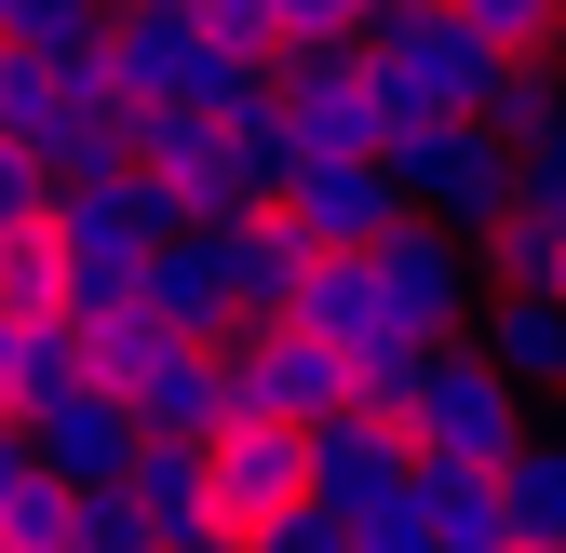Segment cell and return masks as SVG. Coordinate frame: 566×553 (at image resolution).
Returning a JSON list of instances; mask_svg holds the SVG:
<instances>
[{
  "label": "cell",
  "mask_w": 566,
  "mask_h": 553,
  "mask_svg": "<svg viewBox=\"0 0 566 553\" xmlns=\"http://www.w3.org/2000/svg\"><path fill=\"white\" fill-rule=\"evenodd\" d=\"M405 446L418 459H472V472H500L513 446H526V392L472 352V337H432V365H418V392H405Z\"/></svg>",
  "instance_id": "cell-1"
},
{
  "label": "cell",
  "mask_w": 566,
  "mask_h": 553,
  "mask_svg": "<svg viewBox=\"0 0 566 553\" xmlns=\"http://www.w3.org/2000/svg\"><path fill=\"white\" fill-rule=\"evenodd\" d=\"M270 122H283V149H297V163H378V122H391V95H378L365 41L270 54Z\"/></svg>",
  "instance_id": "cell-2"
},
{
  "label": "cell",
  "mask_w": 566,
  "mask_h": 553,
  "mask_svg": "<svg viewBox=\"0 0 566 553\" xmlns=\"http://www.w3.org/2000/svg\"><path fill=\"white\" fill-rule=\"evenodd\" d=\"M365 67H378L391 108H459V122H472V95H485L500 54H485L446 0H378V14H365Z\"/></svg>",
  "instance_id": "cell-3"
},
{
  "label": "cell",
  "mask_w": 566,
  "mask_h": 553,
  "mask_svg": "<svg viewBox=\"0 0 566 553\" xmlns=\"http://www.w3.org/2000/svg\"><path fill=\"white\" fill-rule=\"evenodd\" d=\"M365 270H378V311L405 324V337H459L472 324V298H485V270H472V230H446V217H405L365 243Z\"/></svg>",
  "instance_id": "cell-4"
},
{
  "label": "cell",
  "mask_w": 566,
  "mask_h": 553,
  "mask_svg": "<svg viewBox=\"0 0 566 553\" xmlns=\"http://www.w3.org/2000/svg\"><path fill=\"white\" fill-rule=\"evenodd\" d=\"M405 472H418V446H405V419H378V405H337V419L297 432V500H324L337 526H350V513H378Z\"/></svg>",
  "instance_id": "cell-5"
},
{
  "label": "cell",
  "mask_w": 566,
  "mask_h": 553,
  "mask_svg": "<svg viewBox=\"0 0 566 553\" xmlns=\"http://www.w3.org/2000/svg\"><path fill=\"white\" fill-rule=\"evenodd\" d=\"M28 459L54 472V487H122V459H135V405L108 392V378H67V392H41L28 405Z\"/></svg>",
  "instance_id": "cell-6"
},
{
  "label": "cell",
  "mask_w": 566,
  "mask_h": 553,
  "mask_svg": "<svg viewBox=\"0 0 566 553\" xmlns=\"http://www.w3.org/2000/svg\"><path fill=\"white\" fill-rule=\"evenodd\" d=\"M122 500H135V526H149V553H230L217 487H202V446H176V432H135Z\"/></svg>",
  "instance_id": "cell-7"
},
{
  "label": "cell",
  "mask_w": 566,
  "mask_h": 553,
  "mask_svg": "<svg viewBox=\"0 0 566 553\" xmlns=\"http://www.w3.org/2000/svg\"><path fill=\"white\" fill-rule=\"evenodd\" d=\"M202 487H217V526H270L297 500V419H217L202 432Z\"/></svg>",
  "instance_id": "cell-8"
},
{
  "label": "cell",
  "mask_w": 566,
  "mask_h": 553,
  "mask_svg": "<svg viewBox=\"0 0 566 553\" xmlns=\"http://www.w3.org/2000/svg\"><path fill=\"white\" fill-rule=\"evenodd\" d=\"M459 337H472V352L500 365L526 405H553V392H566V298H539V284H500V298H472V324H459Z\"/></svg>",
  "instance_id": "cell-9"
},
{
  "label": "cell",
  "mask_w": 566,
  "mask_h": 553,
  "mask_svg": "<svg viewBox=\"0 0 566 553\" xmlns=\"http://www.w3.org/2000/svg\"><path fill=\"white\" fill-rule=\"evenodd\" d=\"M28 149L54 176H108L135 149V95H108V67H54V108L28 122Z\"/></svg>",
  "instance_id": "cell-10"
},
{
  "label": "cell",
  "mask_w": 566,
  "mask_h": 553,
  "mask_svg": "<svg viewBox=\"0 0 566 553\" xmlns=\"http://www.w3.org/2000/svg\"><path fill=\"white\" fill-rule=\"evenodd\" d=\"M135 311H149V324H176V337H217V324H230V270H217V217H189V230H163L149 257H135Z\"/></svg>",
  "instance_id": "cell-11"
},
{
  "label": "cell",
  "mask_w": 566,
  "mask_h": 553,
  "mask_svg": "<svg viewBox=\"0 0 566 553\" xmlns=\"http://www.w3.org/2000/svg\"><path fill=\"white\" fill-rule=\"evenodd\" d=\"M189 54H202V28H189V0H122L108 14V95H135V108H163V95H189Z\"/></svg>",
  "instance_id": "cell-12"
},
{
  "label": "cell",
  "mask_w": 566,
  "mask_h": 553,
  "mask_svg": "<svg viewBox=\"0 0 566 553\" xmlns=\"http://www.w3.org/2000/svg\"><path fill=\"white\" fill-rule=\"evenodd\" d=\"M270 202H283V217H297L311 243H378V230L405 217V189H391V163H297V176H283Z\"/></svg>",
  "instance_id": "cell-13"
},
{
  "label": "cell",
  "mask_w": 566,
  "mask_h": 553,
  "mask_svg": "<svg viewBox=\"0 0 566 553\" xmlns=\"http://www.w3.org/2000/svg\"><path fill=\"white\" fill-rule=\"evenodd\" d=\"M135 432H176V446H202V432H217L230 419V378H217V337H163V352L149 365H135Z\"/></svg>",
  "instance_id": "cell-14"
},
{
  "label": "cell",
  "mask_w": 566,
  "mask_h": 553,
  "mask_svg": "<svg viewBox=\"0 0 566 553\" xmlns=\"http://www.w3.org/2000/svg\"><path fill=\"white\" fill-rule=\"evenodd\" d=\"M217 270H230V311H283L311 270V230L283 202H243V217H217Z\"/></svg>",
  "instance_id": "cell-15"
},
{
  "label": "cell",
  "mask_w": 566,
  "mask_h": 553,
  "mask_svg": "<svg viewBox=\"0 0 566 553\" xmlns=\"http://www.w3.org/2000/svg\"><path fill=\"white\" fill-rule=\"evenodd\" d=\"M405 500H418V526H432V553H500V540H513L500 472H472V459H418Z\"/></svg>",
  "instance_id": "cell-16"
},
{
  "label": "cell",
  "mask_w": 566,
  "mask_h": 553,
  "mask_svg": "<svg viewBox=\"0 0 566 553\" xmlns=\"http://www.w3.org/2000/svg\"><path fill=\"white\" fill-rule=\"evenodd\" d=\"M500 513H513V540L566 553V432H539V419H526V446L500 459Z\"/></svg>",
  "instance_id": "cell-17"
},
{
  "label": "cell",
  "mask_w": 566,
  "mask_h": 553,
  "mask_svg": "<svg viewBox=\"0 0 566 553\" xmlns=\"http://www.w3.org/2000/svg\"><path fill=\"white\" fill-rule=\"evenodd\" d=\"M108 14H122V0H0V41L41 54V67H95L108 54Z\"/></svg>",
  "instance_id": "cell-18"
},
{
  "label": "cell",
  "mask_w": 566,
  "mask_h": 553,
  "mask_svg": "<svg viewBox=\"0 0 566 553\" xmlns=\"http://www.w3.org/2000/svg\"><path fill=\"white\" fill-rule=\"evenodd\" d=\"M553 108H566V54H500V67H485V95H472V122L513 135V149H526Z\"/></svg>",
  "instance_id": "cell-19"
},
{
  "label": "cell",
  "mask_w": 566,
  "mask_h": 553,
  "mask_svg": "<svg viewBox=\"0 0 566 553\" xmlns=\"http://www.w3.org/2000/svg\"><path fill=\"white\" fill-rule=\"evenodd\" d=\"M54 513H67V487L28 459V432L0 419V540H14V553H41V540H54Z\"/></svg>",
  "instance_id": "cell-20"
},
{
  "label": "cell",
  "mask_w": 566,
  "mask_h": 553,
  "mask_svg": "<svg viewBox=\"0 0 566 553\" xmlns=\"http://www.w3.org/2000/svg\"><path fill=\"white\" fill-rule=\"evenodd\" d=\"M0 311H14V324L67 311V257H54V217H41V230H0Z\"/></svg>",
  "instance_id": "cell-21"
},
{
  "label": "cell",
  "mask_w": 566,
  "mask_h": 553,
  "mask_svg": "<svg viewBox=\"0 0 566 553\" xmlns=\"http://www.w3.org/2000/svg\"><path fill=\"white\" fill-rule=\"evenodd\" d=\"M418 365H432V337H405V324H378V337H350V405H378V419H405V392H418Z\"/></svg>",
  "instance_id": "cell-22"
},
{
  "label": "cell",
  "mask_w": 566,
  "mask_h": 553,
  "mask_svg": "<svg viewBox=\"0 0 566 553\" xmlns=\"http://www.w3.org/2000/svg\"><path fill=\"white\" fill-rule=\"evenodd\" d=\"M485 54H566V0H446Z\"/></svg>",
  "instance_id": "cell-23"
},
{
  "label": "cell",
  "mask_w": 566,
  "mask_h": 553,
  "mask_svg": "<svg viewBox=\"0 0 566 553\" xmlns=\"http://www.w3.org/2000/svg\"><path fill=\"white\" fill-rule=\"evenodd\" d=\"M378 0H270V41L283 54H324V41H365Z\"/></svg>",
  "instance_id": "cell-24"
},
{
  "label": "cell",
  "mask_w": 566,
  "mask_h": 553,
  "mask_svg": "<svg viewBox=\"0 0 566 553\" xmlns=\"http://www.w3.org/2000/svg\"><path fill=\"white\" fill-rule=\"evenodd\" d=\"M230 553H350V526H337L324 500H283V513H270V526H243Z\"/></svg>",
  "instance_id": "cell-25"
},
{
  "label": "cell",
  "mask_w": 566,
  "mask_h": 553,
  "mask_svg": "<svg viewBox=\"0 0 566 553\" xmlns=\"http://www.w3.org/2000/svg\"><path fill=\"white\" fill-rule=\"evenodd\" d=\"M41 217H54V163L28 135H0V230H41Z\"/></svg>",
  "instance_id": "cell-26"
},
{
  "label": "cell",
  "mask_w": 566,
  "mask_h": 553,
  "mask_svg": "<svg viewBox=\"0 0 566 553\" xmlns=\"http://www.w3.org/2000/svg\"><path fill=\"white\" fill-rule=\"evenodd\" d=\"M189 28L230 41V54H283V41H270V0H189Z\"/></svg>",
  "instance_id": "cell-27"
},
{
  "label": "cell",
  "mask_w": 566,
  "mask_h": 553,
  "mask_svg": "<svg viewBox=\"0 0 566 553\" xmlns=\"http://www.w3.org/2000/svg\"><path fill=\"white\" fill-rule=\"evenodd\" d=\"M350 553H432V526H418V500L391 487L378 513H350Z\"/></svg>",
  "instance_id": "cell-28"
},
{
  "label": "cell",
  "mask_w": 566,
  "mask_h": 553,
  "mask_svg": "<svg viewBox=\"0 0 566 553\" xmlns=\"http://www.w3.org/2000/svg\"><path fill=\"white\" fill-rule=\"evenodd\" d=\"M14 405H28V324L0 311V419H14Z\"/></svg>",
  "instance_id": "cell-29"
},
{
  "label": "cell",
  "mask_w": 566,
  "mask_h": 553,
  "mask_svg": "<svg viewBox=\"0 0 566 553\" xmlns=\"http://www.w3.org/2000/svg\"><path fill=\"white\" fill-rule=\"evenodd\" d=\"M539 298H566V257H553V284H539Z\"/></svg>",
  "instance_id": "cell-30"
},
{
  "label": "cell",
  "mask_w": 566,
  "mask_h": 553,
  "mask_svg": "<svg viewBox=\"0 0 566 553\" xmlns=\"http://www.w3.org/2000/svg\"><path fill=\"white\" fill-rule=\"evenodd\" d=\"M500 553H539V540H500Z\"/></svg>",
  "instance_id": "cell-31"
},
{
  "label": "cell",
  "mask_w": 566,
  "mask_h": 553,
  "mask_svg": "<svg viewBox=\"0 0 566 553\" xmlns=\"http://www.w3.org/2000/svg\"><path fill=\"white\" fill-rule=\"evenodd\" d=\"M0 553H14V540H0Z\"/></svg>",
  "instance_id": "cell-32"
}]
</instances>
